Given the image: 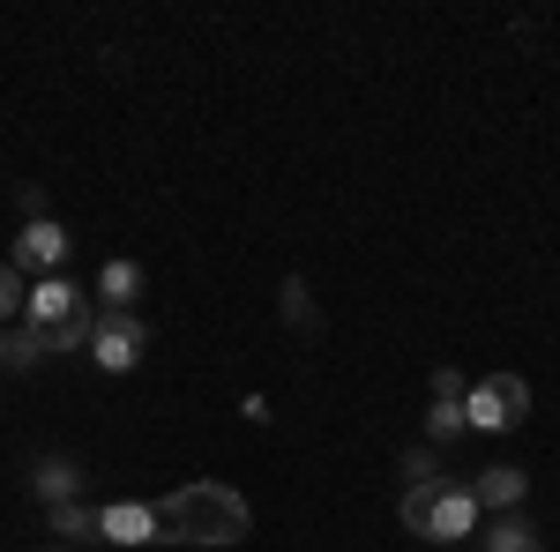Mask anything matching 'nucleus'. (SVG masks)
Segmentation results:
<instances>
[{"instance_id":"nucleus-1","label":"nucleus","mask_w":560,"mask_h":552,"mask_svg":"<svg viewBox=\"0 0 560 552\" xmlns=\"http://www.w3.org/2000/svg\"><path fill=\"white\" fill-rule=\"evenodd\" d=\"M150 515H158V545H240L255 530V508L217 478H187L173 493H158Z\"/></svg>"},{"instance_id":"nucleus-2","label":"nucleus","mask_w":560,"mask_h":552,"mask_svg":"<svg viewBox=\"0 0 560 552\" xmlns=\"http://www.w3.org/2000/svg\"><path fill=\"white\" fill-rule=\"evenodd\" d=\"M90 329H97L90 298L75 292L68 277H45V284H31V298H23L15 366H38V359H60V351H75V343H90Z\"/></svg>"},{"instance_id":"nucleus-3","label":"nucleus","mask_w":560,"mask_h":552,"mask_svg":"<svg viewBox=\"0 0 560 552\" xmlns=\"http://www.w3.org/2000/svg\"><path fill=\"white\" fill-rule=\"evenodd\" d=\"M396 515H404V530H411V538H433L441 552L464 545V538L478 530V501H471V485H464V478H433V485H411Z\"/></svg>"},{"instance_id":"nucleus-4","label":"nucleus","mask_w":560,"mask_h":552,"mask_svg":"<svg viewBox=\"0 0 560 552\" xmlns=\"http://www.w3.org/2000/svg\"><path fill=\"white\" fill-rule=\"evenodd\" d=\"M523 419H530V381L523 374H478L464 388V425L471 433H509Z\"/></svg>"},{"instance_id":"nucleus-5","label":"nucleus","mask_w":560,"mask_h":552,"mask_svg":"<svg viewBox=\"0 0 560 552\" xmlns=\"http://www.w3.org/2000/svg\"><path fill=\"white\" fill-rule=\"evenodd\" d=\"M83 351H90L97 374H135L142 351H150V321H142V314H97V329H90Z\"/></svg>"},{"instance_id":"nucleus-6","label":"nucleus","mask_w":560,"mask_h":552,"mask_svg":"<svg viewBox=\"0 0 560 552\" xmlns=\"http://www.w3.org/2000/svg\"><path fill=\"white\" fill-rule=\"evenodd\" d=\"M68 255H75V239H68V224H52V216L23 224V239H15V269H45V277H60Z\"/></svg>"},{"instance_id":"nucleus-7","label":"nucleus","mask_w":560,"mask_h":552,"mask_svg":"<svg viewBox=\"0 0 560 552\" xmlns=\"http://www.w3.org/2000/svg\"><path fill=\"white\" fill-rule=\"evenodd\" d=\"M97 545H158L150 501H113V508H97Z\"/></svg>"},{"instance_id":"nucleus-8","label":"nucleus","mask_w":560,"mask_h":552,"mask_svg":"<svg viewBox=\"0 0 560 552\" xmlns=\"http://www.w3.org/2000/svg\"><path fill=\"white\" fill-rule=\"evenodd\" d=\"M523 493H530V478H523V470H509V463L478 470V485H471L478 515H516V508H523Z\"/></svg>"},{"instance_id":"nucleus-9","label":"nucleus","mask_w":560,"mask_h":552,"mask_svg":"<svg viewBox=\"0 0 560 552\" xmlns=\"http://www.w3.org/2000/svg\"><path fill=\"white\" fill-rule=\"evenodd\" d=\"M97 298H105V314H135V298H142V269L113 255L105 269H97Z\"/></svg>"},{"instance_id":"nucleus-10","label":"nucleus","mask_w":560,"mask_h":552,"mask_svg":"<svg viewBox=\"0 0 560 552\" xmlns=\"http://www.w3.org/2000/svg\"><path fill=\"white\" fill-rule=\"evenodd\" d=\"M478 545H486V552H538V530H530L523 515H493Z\"/></svg>"},{"instance_id":"nucleus-11","label":"nucleus","mask_w":560,"mask_h":552,"mask_svg":"<svg viewBox=\"0 0 560 552\" xmlns=\"http://www.w3.org/2000/svg\"><path fill=\"white\" fill-rule=\"evenodd\" d=\"M456 433H471V425H464V396H433L427 403V441L441 448V441H456Z\"/></svg>"},{"instance_id":"nucleus-12","label":"nucleus","mask_w":560,"mask_h":552,"mask_svg":"<svg viewBox=\"0 0 560 552\" xmlns=\"http://www.w3.org/2000/svg\"><path fill=\"white\" fill-rule=\"evenodd\" d=\"M31 485H38V501H45V508H60V501H75V485H83V478H75V463H52V456H45Z\"/></svg>"},{"instance_id":"nucleus-13","label":"nucleus","mask_w":560,"mask_h":552,"mask_svg":"<svg viewBox=\"0 0 560 552\" xmlns=\"http://www.w3.org/2000/svg\"><path fill=\"white\" fill-rule=\"evenodd\" d=\"M52 538H97V508H83V501H60V508H52Z\"/></svg>"},{"instance_id":"nucleus-14","label":"nucleus","mask_w":560,"mask_h":552,"mask_svg":"<svg viewBox=\"0 0 560 552\" xmlns=\"http://www.w3.org/2000/svg\"><path fill=\"white\" fill-rule=\"evenodd\" d=\"M23 269H15V261H0V329H8V314H23Z\"/></svg>"},{"instance_id":"nucleus-15","label":"nucleus","mask_w":560,"mask_h":552,"mask_svg":"<svg viewBox=\"0 0 560 552\" xmlns=\"http://www.w3.org/2000/svg\"><path fill=\"white\" fill-rule=\"evenodd\" d=\"M404 478H411V485H433V478H441V456H433V448H411V456H404Z\"/></svg>"},{"instance_id":"nucleus-16","label":"nucleus","mask_w":560,"mask_h":552,"mask_svg":"<svg viewBox=\"0 0 560 552\" xmlns=\"http://www.w3.org/2000/svg\"><path fill=\"white\" fill-rule=\"evenodd\" d=\"M284 321H314V306H306V284H300V277L284 284Z\"/></svg>"},{"instance_id":"nucleus-17","label":"nucleus","mask_w":560,"mask_h":552,"mask_svg":"<svg viewBox=\"0 0 560 552\" xmlns=\"http://www.w3.org/2000/svg\"><path fill=\"white\" fill-rule=\"evenodd\" d=\"M464 388H471V381H464L456 366H433V396H464Z\"/></svg>"},{"instance_id":"nucleus-18","label":"nucleus","mask_w":560,"mask_h":552,"mask_svg":"<svg viewBox=\"0 0 560 552\" xmlns=\"http://www.w3.org/2000/svg\"><path fill=\"white\" fill-rule=\"evenodd\" d=\"M0 366H15V329H0Z\"/></svg>"}]
</instances>
